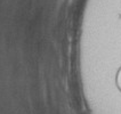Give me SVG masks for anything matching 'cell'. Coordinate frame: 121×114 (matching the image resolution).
<instances>
[{
	"mask_svg": "<svg viewBox=\"0 0 121 114\" xmlns=\"http://www.w3.org/2000/svg\"><path fill=\"white\" fill-rule=\"evenodd\" d=\"M118 87L120 88V90H121V70L119 71V73H118Z\"/></svg>",
	"mask_w": 121,
	"mask_h": 114,
	"instance_id": "obj_1",
	"label": "cell"
}]
</instances>
